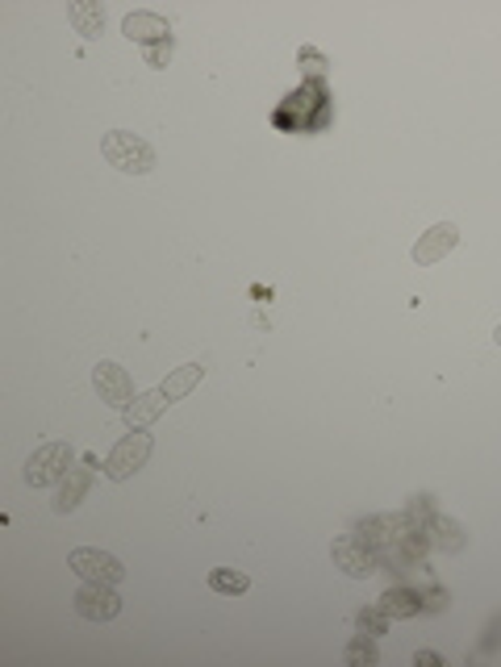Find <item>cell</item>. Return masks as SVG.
<instances>
[{
    "instance_id": "6da1fadb",
    "label": "cell",
    "mask_w": 501,
    "mask_h": 667,
    "mask_svg": "<svg viewBox=\"0 0 501 667\" xmlns=\"http://www.w3.org/2000/svg\"><path fill=\"white\" fill-rule=\"evenodd\" d=\"M100 155H105L109 168H118V172H125V175H147L150 168H155V150H150V143L147 138H138V134H130V129L105 134Z\"/></svg>"
},
{
    "instance_id": "7a4b0ae2",
    "label": "cell",
    "mask_w": 501,
    "mask_h": 667,
    "mask_svg": "<svg viewBox=\"0 0 501 667\" xmlns=\"http://www.w3.org/2000/svg\"><path fill=\"white\" fill-rule=\"evenodd\" d=\"M75 464V450L68 443H42L29 459H25V484L34 489H47V484H59Z\"/></svg>"
},
{
    "instance_id": "3957f363",
    "label": "cell",
    "mask_w": 501,
    "mask_h": 667,
    "mask_svg": "<svg viewBox=\"0 0 501 667\" xmlns=\"http://www.w3.org/2000/svg\"><path fill=\"white\" fill-rule=\"evenodd\" d=\"M150 450H155V443H150V434H143V430H130L122 443L109 450V459H105V475L109 480H130L134 471H143L147 468V459H150Z\"/></svg>"
},
{
    "instance_id": "277c9868",
    "label": "cell",
    "mask_w": 501,
    "mask_h": 667,
    "mask_svg": "<svg viewBox=\"0 0 501 667\" xmlns=\"http://www.w3.org/2000/svg\"><path fill=\"white\" fill-rule=\"evenodd\" d=\"M68 564H72V571L80 576V580H97V584H122L125 568L109 555V551H97V546H80V551H72L68 555Z\"/></svg>"
},
{
    "instance_id": "5b68a950",
    "label": "cell",
    "mask_w": 501,
    "mask_h": 667,
    "mask_svg": "<svg viewBox=\"0 0 501 667\" xmlns=\"http://www.w3.org/2000/svg\"><path fill=\"white\" fill-rule=\"evenodd\" d=\"M75 614L84 621H113L122 614V596L113 593V584L84 580V589L75 593Z\"/></svg>"
},
{
    "instance_id": "8992f818",
    "label": "cell",
    "mask_w": 501,
    "mask_h": 667,
    "mask_svg": "<svg viewBox=\"0 0 501 667\" xmlns=\"http://www.w3.org/2000/svg\"><path fill=\"white\" fill-rule=\"evenodd\" d=\"M330 559H334V568H343L351 580H368L376 571V559L368 543L364 539H355V534H339L334 543H330Z\"/></svg>"
},
{
    "instance_id": "52a82bcc",
    "label": "cell",
    "mask_w": 501,
    "mask_h": 667,
    "mask_svg": "<svg viewBox=\"0 0 501 667\" xmlns=\"http://www.w3.org/2000/svg\"><path fill=\"white\" fill-rule=\"evenodd\" d=\"M93 388H97L100 400L113 405V409H125V405L134 400V380H130V371L118 368V363H109V359H100L97 368H93Z\"/></svg>"
},
{
    "instance_id": "ba28073f",
    "label": "cell",
    "mask_w": 501,
    "mask_h": 667,
    "mask_svg": "<svg viewBox=\"0 0 501 667\" xmlns=\"http://www.w3.org/2000/svg\"><path fill=\"white\" fill-rule=\"evenodd\" d=\"M455 243H460V230L451 222L430 225L423 238H418V247H414V263L418 268H435L439 259H448L451 250H455Z\"/></svg>"
},
{
    "instance_id": "9c48e42d",
    "label": "cell",
    "mask_w": 501,
    "mask_h": 667,
    "mask_svg": "<svg viewBox=\"0 0 501 667\" xmlns=\"http://www.w3.org/2000/svg\"><path fill=\"white\" fill-rule=\"evenodd\" d=\"M168 405H172V396L163 393V388H150V393L134 396V400L125 405L122 418H125V425H130V430H147L150 421L159 418V413H163Z\"/></svg>"
},
{
    "instance_id": "30bf717a",
    "label": "cell",
    "mask_w": 501,
    "mask_h": 667,
    "mask_svg": "<svg viewBox=\"0 0 501 667\" xmlns=\"http://www.w3.org/2000/svg\"><path fill=\"white\" fill-rule=\"evenodd\" d=\"M122 29H125V38H130V42H150V47L172 38L168 22H163L159 13H143V9H138V13H130V17L122 22Z\"/></svg>"
},
{
    "instance_id": "8fae6325",
    "label": "cell",
    "mask_w": 501,
    "mask_h": 667,
    "mask_svg": "<svg viewBox=\"0 0 501 667\" xmlns=\"http://www.w3.org/2000/svg\"><path fill=\"white\" fill-rule=\"evenodd\" d=\"M88 484H93V471H88V464L68 471V475L59 480V493H54V514H72L75 505L84 501V493H88Z\"/></svg>"
},
{
    "instance_id": "7c38bea8",
    "label": "cell",
    "mask_w": 501,
    "mask_h": 667,
    "mask_svg": "<svg viewBox=\"0 0 501 667\" xmlns=\"http://www.w3.org/2000/svg\"><path fill=\"white\" fill-rule=\"evenodd\" d=\"M200 380H205V368H200V363H184V368H175L172 375H168V380L159 384V388H163V393L172 396V405H175L180 396L193 393V388H197Z\"/></svg>"
},
{
    "instance_id": "4fadbf2b",
    "label": "cell",
    "mask_w": 501,
    "mask_h": 667,
    "mask_svg": "<svg viewBox=\"0 0 501 667\" xmlns=\"http://www.w3.org/2000/svg\"><path fill=\"white\" fill-rule=\"evenodd\" d=\"M209 589L222 596H243L250 589V576L239 568H213L209 571Z\"/></svg>"
},
{
    "instance_id": "5bb4252c",
    "label": "cell",
    "mask_w": 501,
    "mask_h": 667,
    "mask_svg": "<svg viewBox=\"0 0 501 667\" xmlns=\"http://www.w3.org/2000/svg\"><path fill=\"white\" fill-rule=\"evenodd\" d=\"M68 17H72V25L84 34V38H100V29H105V17H100L97 4H88V0H80V4H72L68 9Z\"/></svg>"
},
{
    "instance_id": "9a60e30c",
    "label": "cell",
    "mask_w": 501,
    "mask_h": 667,
    "mask_svg": "<svg viewBox=\"0 0 501 667\" xmlns=\"http://www.w3.org/2000/svg\"><path fill=\"white\" fill-rule=\"evenodd\" d=\"M380 609H384V618H414L423 605H418V596L405 593V589H393V593L380 596Z\"/></svg>"
},
{
    "instance_id": "2e32d148",
    "label": "cell",
    "mask_w": 501,
    "mask_h": 667,
    "mask_svg": "<svg viewBox=\"0 0 501 667\" xmlns=\"http://www.w3.org/2000/svg\"><path fill=\"white\" fill-rule=\"evenodd\" d=\"M359 630H364V639H376V634H380V630H384V609H380V605H376V609H364V614H359Z\"/></svg>"
},
{
    "instance_id": "e0dca14e",
    "label": "cell",
    "mask_w": 501,
    "mask_h": 667,
    "mask_svg": "<svg viewBox=\"0 0 501 667\" xmlns=\"http://www.w3.org/2000/svg\"><path fill=\"white\" fill-rule=\"evenodd\" d=\"M168 59H172V38H168V42H155V47H147L150 67H168Z\"/></svg>"
},
{
    "instance_id": "ac0fdd59",
    "label": "cell",
    "mask_w": 501,
    "mask_h": 667,
    "mask_svg": "<svg viewBox=\"0 0 501 667\" xmlns=\"http://www.w3.org/2000/svg\"><path fill=\"white\" fill-rule=\"evenodd\" d=\"M347 659H351V664H355V659H368V664H376V651H372V646H364V643H355Z\"/></svg>"
},
{
    "instance_id": "d6986e66",
    "label": "cell",
    "mask_w": 501,
    "mask_h": 667,
    "mask_svg": "<svg viewBox=\"0 0 501 667\" xmlns=\"http://www.w3.org/2000/svg\"><path fill=\"white\" fill-rule=\"evenodd\" d=\"M414 659H418V664H435V667H439V655H430V651H418Z\"/></svg>"
},
{
    "instance_id": "ffe728a7",
    "label": "cell",
    "mask_w": 501,
    "mask_h": 667,
    "mask_svg": "<svg viewBox=\"0 0 501 667\" xmlns=\"http://www.w3.org/2000/svg\"><path fill=\"white\" fill-rule=\"evenodd\" d=\"M493 343H498V346H501V325H498V330H493Z\"/></svg>"
}]
</instances>
